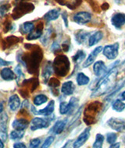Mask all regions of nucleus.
Segmentation results:
<instances>
[{"label": "nucleus", "instance_id": "obj_10", "mask_svg": "<svg viewBox=\"0 0 125 148\" xmlns=\"http://www.w3.org/2000/svg\"><path fill=\"white\" fill-rule=\"evenodd\" d=\"M92 15L88 12H79L74 16V21L78 24H85L91 21Z\"/></svg>", "mask_w": 125, "mask_h": 148}, {"label": "nucleus", "instance_id": "obj_28", "mask_svg": "<svg viewBox=\"0 0 125 148\" xmlns=\"http://www.w3.org/2000/svg\"><path fill=\"white\" fill-rule=\"evenodd\" d=\"M34 29H35V26L34 23L31 22H26L20 27V31L22 34L31 33Z\"/></svg>", "mask_w": 125, "mask_h": 148}, {"label": "nucleus", "instance_id": "obj_40", "mask_svg": "<svg viewBox=\"0 0 125 148\" xmlns=\"http://www.w3.org/2000/svg\"><path fill=\"white\" fill-rule=\"evenodd\" d=\"M9 10H10V5H8V4L0 6V16H5L6 13L9 11Z\"/></svg>", "mask_w": 125, "mask_h": 148}, {"label": "nucleus", "instance_id": "obj_44", "mask_svg": "<svg viewBox=\"0 0 125 148\" xmlns=\"http://www.w3.org/2000/svg\"><path fill=\"white\" fill-rule=\"evenodd\" d=\"M13 147L15 148H25L26 146L23 143H17L13 144Z\"/></svg>", "mask_w": 125, "mask_h": 148}, {"label": "nucleus", "instance_id": "obj_42", "mask_svg": "<svg viewBox=\"0 0 125 148\" xmlns=\"http://www.w3.org/2000/svg\"><path fill=\"white\" fill-rule=\"evenodd\" d=\"M15 72L18 74V79H21V77H24V74L23 73V72H22V70H21V66H20V65H18L16 67Z\"/></svg>", "mask_w": 125, "mask_h": 148}, {"label": "nucleus", "instance_id": "obj_46", "mask_svg": "<svg viewBox=\"0 0 125 148\" xmlns=\"http://www.w3.org/2000/svg\"><path fill=\"white\" fill-rule=\"evenodd\" d=\"M120 143H112L111 145L110 146V147L111 148H113V147H120Z\"/></svg>", "mask_w": 125, "mask_h": 148}, {"label": "nucleus", "instance_id": "obj_45", "mask_svg": "<svg viewBox=\"0 0 125 148\" xmlns=\"http://www.w3.org/2000/svg\"><path fill=\"white\" fill-rule=\"evenodd\" d=\"M62 16H63V19H64V23H65V25L67 27H68V22H67V14L66 13H64L62 14Z\"/></svg>", "mask_w": 125, "mask_h": 148}, {"label": "nucleus", "instance_id": "obj_24", "mask_svg": "<svg viewBox=\"0 0 125 148\" xmlns=\"http://www.w3.org/2000/svg\"><path fill=\"white\" fill-rule=\"evenodd\" d=\"M60 5H66L70 9L74 10L81 3V0H56Z\"/></svg>", "mask_w": 125, "mask_h": 148}, {"label": "nucleus", "instance_id": "obj_49", "mask_svg": "<svg viewBox=\"0 0 125 148\" xmlns=\"http://www.w3.org/2000/svg\"><path fill=\"white\" fill-rule=\"evenodd\" d=\"M3 147H4V144H3L2 140L0 139V148H3Z\"/></svg>", "mask_w": 125, "mask_h": 148}, {"label": "nucleus", "instance_id": "obj_23", "mask_svg": "<svg viewBox=\"0 0 125 148\" xmlns=\"http://www.w3.org/2000/svg\"><path fill=\"white\" fill-rule=\"evenodd\" d=\"M0 74H1V77L6 81H10L16 78L14 73L9 68H5V69H2Z\"/></svg>", "mask_w": 125, "mask_h": 148}, {"label": "nucleus", "instance_id": "obj_12", "mask_svg": "<svg viewBox=\"0 0 125 148\" xmlns=\"http://www.w3.org/2000/svg\"><path fill=\"white\" fill-rule=\"evenodd\" d=\"M111 23L117 29H120L125 24V14L118 13L113 16Z\"/></svg>", "mask_w": 125, "mask_h": 148}, {"label": "nucleus", "instance_id": "obj_5", "mask_svg": "<svg viewBox=\"0 0 125 148\" xmlns=\"http://www.w3.org/2000/svg\"><path fill=\"white\" fill-rule=\"evenodd\" d=\"M35 6L33 4L30 3H21L19 5L15 7L14 10H13V19H18V18L21 17L26 13H28L34 10Z\"/></svg>", "mask_w": 125, "mask_h": 148}, {"label": "nucleus", "instance_id": "obj_17", "mask_svg": "<svg viewBox=\"0 0 125 148\" xmlns=\"http://www.w3.org/2000/svg\"><path fill=\"white\" fill-rule=\"evenodd\" d=\"M66 125V120H59L58 122H56V124L53 125V127L52 128L51 133H53L56 135L60 134L65 129V126Z\"/></svg>", "mask_w": 125, "mask_h": 148}, {"label": "nucleus", "instance_id": "obj_27", "mask_svg": "<svg viewBox=\"0 0 125 148\" xmlns=\"http://www.w3.org/2000/svg\"><path fill=\"white\" fill-rule=\"evenodd\" d=\"M52 69H53V66H52L51 62H49L48 63L46 64V66L44 68L43 71H42V77H43L45 83H47L48 80H49V77L52 73Z\"/></svg>", "mask_w": 125, "mask_h": 148}, {"label": "nucleus", "instance_id": "obj_15", "mask_svg": "<svg viewBox=\"0 0 125 148\" xmlns=\"http://www.w3.org/2000/svg\"><path fill=\"white\" fill-rule=\"evenodd\" d=\"M29 122L25 119H18L14 120L12 123V126L15 130H24L28 128Z\"/></svg>", "mask_w": 125, "mask_h": 148}, {"label": "nucleus", "instance_id": "obj_13", "mask_svg": "<svg viewBox=\"0 0 125 148\" xmlns=\"http://www.w3.org/2000/svg\"><path fill=\"white\" fill-rule=\"evenodd\" d=\"M90 130H91V127H88L87 128V129H85L84 130V132L77 137L76 141L74 143L73 147L75 148L81 147V146L88 140V138H89L90 136Z\"/></svg>", "mask_w": 125, "mask_h": 148}, {"label": "nucleus", "instance_id": "obj_29", "mask_svg": "<svg viewBox=\"0 0 125 148\" xmlns=\"http://www.w3.org/2000/svg\"><path fill=\"white\" fill-rule=\"evenodd\" d=\"M90 81L89 77H87L85 74L83 73H79L77 76V84L79 86H83V85L88 84Z\"/></svg>", "mask_w": 125, "mask_h": 148}, {"label": "nucleus", "instance_id": "obj_39", "mask_svg": "<svg viewBox=\"0 0 125 148\" xmlns=\"http://www.w3.org/2000/svg\"><path fill=\"white\" fill-rule=\"evenodd\" d=\"M54 140H55V138L54 136H49V137L46 139L45 142H44L43 145L41 146V147L45 148V147H49V146L51 145L52 143H53Z\"/></svg>", "mask_w": 125, "mask_h": 148}, {"label": "nucleus", "instance_id": "obj_11", "mask_svg": "<svg viewBox=\"0 0 125 148\" xmlns=\"http://www.w3.org/2000/svg\"><path fill=\"white\" fill-rule=\"evenodd\" d=\"M110 69H107V67L105 66L104 62L102 61H98L94 64L93 66V71L95 75L97 77H101L104 76Z\"/></svg>", "mask_w": 125, "mask_h": 148}, {"label": "nucleus", "instance_id": "obj_47", "mask_svg": "<svg viewBox=\"0 0 125 148\" xmlns=\"http://www.w3.org/2000/svg\"><path fill=\"white\" fill-rule=\"evenodd\" d=\"M120 98L123 100V101H125V91H124L122 94H120Z\"/></svg>", "mask_w": 125, "mask_h": 148}, {"label": "nucleus", "instance_id": "obj_8", "mask_svg": "<svg viewBox=\"0 0 125 148\" xmlns=\"http://www.w3.org/2000/svg\"><path fill=\"white\" fill-rule=\"evenodd\" d=\"M52 119H43V118H35L31 121V130H37L40 129H44V128L49 127L50 125V122Z\"/></svg>", "mask_w": 125, "mask_h": 148}, {"label": "nucleus", "instance_id": "obj_20", "mask_svg": "<svg viewBox=\"0 0 125 148\" xmlns=\"http://www.w3.org/2000/svg\"><path fill=\"white\" fill-rule=\"evenodd\" d=\"M54 108H55V103H54V101H51L45 108L39 110L38 112H37V114L45 115V116H49V115H52V112H53Z\"/></svg>", "mask_w": 125, "mask_h": 148}, {"label": "nucleus", "instance_id": "obj_1", "mask_svg": "<svg viewBox=\"0 0 125 148\" xmlns=\"http://www.w3.org/2000/svg\"><path fill=\"white\" fill-rule=\"evenodd\" d=\"M118 73V68L117 66L113 67L109 71L101 77V79L97 82L96 87L92 93L91 97H95L106 94V92L112 90L114 87L115 79Z\"/></svg>", "mask_w": 125, "mask_h": 148}, {"label": "nucleus", "instance_id": "obj_7", "mask_svg": "<svg viewBox=\"0 0 125 148\" xmlns=\"http://www.w3.org/2000/svg\"><path fill=\"white\" fill-rule=\"evenodd\" d=\"M108 125L117 132H125V120L118 118H111L108 120Z\"/></svg>", "mask_w": 125, "mask_h": 148}, {"label": "nucleus", "instance_id": "obj_38", "mask_svg": "<svg viewBox=\"0 0 125 148\" xmlns=\"http://www.w3.org/2000/svg\"><path fill=\"white\" fill-rule=\"evenodd\" d=\"M60 83H59V79L56 78H51L49 81V86L51 87V89H57V87H59Z\"/></svg>", "mask_w": 125, "mask_h": 148}, {"label": "nucleus", "instance_id": "obj_18", "mask_svg": "<svg viewBox=\"0 0 125 148\" xmlns=\"http://www.w3.org/2000/svg\"><path fill=\"white\" fill-rule=\"evenodd\" d=\"M74 90H75V86L72 81L65 82L64 84L62 85L61 92L65 95H73Z\"/></svg>", "mask_w": 125, "mask_h": 148}, {"label": "nucleus", "instance_id": "obj_34", "mask_svg": "<svg viewBox=\"0 0 125 148\" xmlns=\"http://www.w3.org/2000/svg\"><path fill=\"white\" fill-rule=\"evenodd\" d=\"M103 142H104V136L102 135V134H97L96 135V138H95V143H93V147L94 148H101L102 147V144H103Z\"/></svg>", "mask_w": 125, "mask_h": 148}, {"label": "nucleus", "instance_id": "obj_30", "mask_svg": "<svg viewBox=\"0 0 125 148\" xmlns=\"http://www.w3.org/2000/svg\"><path fill=\"white\" fill-rule=\"evenodd\" d=\"M112 108L116 112H120L125 109V103L123 102L122 101H120V99L115 100L114 102L112 104Z\"/></svg>", "mask_w": 125, "mask_h": 148}, {"label": "nucleus", "instance_id": "obj_43", "mask_svg": "<svg viewBox=\"0 0 125 148\" xmlns=\"http://www.w3.org/2000/svg\"><path fill=\"white\" fill-rule=\"evenodd\" d=\"M10 64H12L11 62L5 61L4 59H2L1 58H0V65H1V66H9V65H10Z\"/></svg>", "mask_w": 125, "mask_h": 148}, {"label": "nucleus", "instance_id": "obj_2", "mask_svg": "<svg viewBox=\"0 0 125 148\" xmlns=\"http://www.w3.org/2000/svg\"><path fill=\"white\" fill-rule=\"evenodd\" d=\"M42 51L38 46H36L35 49L27 56H23V59L24 60L23 64L25 65L30 73H35V72H37L39 64L42 59Z\"/></svg>", "mask_w": 125, "mask_h": 148}, {"label": "nucleus", "instance_id": "obj_41", "mask_svg": "<svg viewBox=\"0 0 125 148\" xmlns=\"http://www.w3.org/2000/svg\"><path fill=\"white\" fill-rule=\"evenodd\" d=\"M41 143V140L38 139V138H35V139H33L30 141V147H38L39 144Z\"/></svg>", "mask_w": 125, "mask_h": 148}, {"label": "nucleus", "instance_id": "obj_4", "mask_svg": "<svg viewBox=\"0 0 125 148\" xmlns=\"http://www.w3.org/2000/svg\"><path fill=\"white\" fill-rule=\"evenodd\" d=\"M102 104L99 101H95L88 105L84 112V123L87 125H92L96 123V116L100 112Z\"/></svg>", "mask_w": 125, "mask_h": 148}, {"label": "nucleus", "instance_id": "obj_14", "mask_svg": "<svg viewBox=\"0 0 125 148\" xmlns=\"http://www.w3.org/2000/svg\"><path fill=\"white\" fill-rule=\"evenodd\" d=\"M102 51V46H99L97 48H95V49L90 53V55L88 56V59H86V61L84 62V64H83V67H84V68H87V67H88L89 66H91V65L94 62L95 59H96V57H97L98 55H99Z\"/></svg>", "mask_w": 125, "mask_h": 148}, {"label": "nucleus", "instance_id": "obj_35", "mask_svg": "<svg viewBox=\"0 0 125 148\" xmlns=\"http://www.w3.org/2000/svg\"><path fill=\"white\" fill-rule=\"evenodd\" d=\"M24 135V132L23 130H14L13 132H11L10 133V138L12 140H17L19 139H21Z\"/></svg>", "mask_w": 125, "mask_h": 148}, {"label": "nucleus", "instance_id": "obj_9", "mask_svg": "<svg viewBox=\"0 0 125 148\" xmlns=\"http://www.w3.org/2000/svg\"><path fill=\"white\" fill-rule=\"evenodd\" d=\"M77 103V99L76 97H72L69 103H66L65 101L60 103V105H59V112H60V114L65 115L66 113L70 112V111L75 107Z\"/></svg>", "mask_w": 125, "mask_h": 148}, {"label": "nucleus", "instance_id": "obj_32", "mask_svg": "<svg viewBox=\"0 0 125 148\" xmlns=\"http://www.w3.org/2000/svg\"><path fill=\"white\" fill-rule=\"evenodd\" d=\"M85 56H86L85 52L82 50H79V51H77V53L73 56V61L75 63H80L85 58Z\"/></svg>", "mask_w": 125, "mask_h": 148}, {"label": "nucleus", "instance_id": "obj_48", "mask_svg": "<svg viewBox=\"0 0 125 148\" xmlns=\"http://www.w3.org/2000/svg\"><path fill=\"white\" fill-rule=\"evenodd\" d=\"M3 105L2 103H0V113L3 112Z\"/></svg>", "mask_w": 125, "mask_h": 148}, {"label": "nucleus", "instance_id": "obj_3", "mask_svg": "<svg viewBox=\"0 0 125 148\" xmlns=\"http://www.w3.org/2000/svg\"><path fill=\"white\" fill-rule=\"evenodd\" d=\"M55 73L59 77H65L70 71L69 59L65 56H59L55 59L52 64Z\"/></svg>", "mask_w": 125, "mask_h": 148}, {"label": "nucleus", "instance_id": "obj_16", "mask_svg": "<svg viewBox=\"0 0 125 148\" xmlns=\"http://www.w3.org/2000/svg\"><path fill=\"white\" fill-rule=\"evenodd\" d=\"M42 30H43V23L41 22L40 23H38L35 30L34 29L33 31L29 34L27 38L28 40H35V39L39 38L42 34Z\"/></svg>", "mask_w": 125, "mask_h": 148}, {"label": "nucleus", "instance_id": "obj_21", "mask_svg": "<svg viewBox=\"0 0 125 148\" xmlns=\"http://www.w3.org/2000/svg\"><path fill=\"white\" fill-rule=\"evenodd\" d=\"M21 105V101L20 98L17 95H14L13 96H11L9 99V107L10 108L11 111H16L18 108L20 107Z\"/></svg>", "mask_w": 125, "mask_h": 148}, {"label": "nucleus", "instance_id": "obj_33", "mask_svg": "<svg viewBox=\"0 0 125 148\" xmlns=\"http://www.w3.org/2000/svg\"><path fill=\"white\" fill-rule=\"evenodd\" d=\"M48 101V97L44 95H39L34 98V104L37 106L42 105Z\"/></svg>", "mask_w": 125, "mask_h": 148}, {"label": "nucleus", "instance_id": "obj_25", "mask_svg": "<svg viewBox=\"0 0 125 148\" xmlns=\"http://www.w3.org/2000/svg\"><path fill=\"white\" fill-rule=\"evenodd\" d=\"M103 38V33L102 31H97L95 34H93L92 35H91L88 38V44L89 46H93L95 45H96L98 42H99L102 38Z\"/></svg>", "mask_w": 125, "mask_h": 148}, {"label": "nucleus", "instance_id": "obj_37", "mask_svg": "<svg viewBox=\"0 0 125 148\" xmlns=\"http://www.w3.org/2000/svg\"><path fill=\"white\" fill-rule=\"evenodd\" d=\"M117 139V135L115 133H109L106 134V140L110 144L115 143Z\"/></svg>", "mask_w": 125, "mask_h": 148}, {"label": "nucleus", "instance_id": "obj_31", "mask_svg": "<svg viewBox=\"0 0 125 148\" xmlns=\"http://www.w3.org/2000/svg\"><path fill=\"white\" fill-rule=\"evenodd\" d=\"M8 116L6 114H3L0 118V133H6L7 131Z\"/></svg>", "mask_w": 125, "mask_h": 148}, {"label": "nucleus", "instance_id": "obj_26", "mask_svg": "<svg viewBox=\"0 0 125 148\" xmlns=\"http://www.w3.org/2000/svg\"><path fill=\"white\" fill-rule=\"evenodd\" d=\"M90 33L86 32L84 31H80L76 34L75 35V39H76L77 42L80 45L84 44L85 41H87L88 38H89Z\"/></svg>", "mask_w": 125, "mask_h": 148}, {"label": "nucleus", "instance_id": "obj_6", "mask_svg": "<svg viewBox=\"0 0 125 148\" xmlns=\"http://www.w3.org/2000/svg\"><path fill=\"white\" fill-rule=\"evenodd\" d=\"M118 50H119V44L115 43L113 45L105 46L102 52L108 59L113 60L116 59L118 56Z\"/></svg>", "mask_w": 125, "mask_h": 148}, {"label": "nucleus", "instance_id": "obj_19", "mask_svg": "<svg viewBox=\"0 0 125 148\" xmlns=\"http://www.w3.org/2000/svg\"><path fill=\"white\" fill-rule=\"evenodd\" d=\"M124 85H125V79H122L120 81L118 82L117 84H116V86L113 87V89H112L111 93H110V95L106 97V101H110V100L112 99L113 97H114L115 95L117 94L118 92H119V90H120V89H121Z\"/></svg>", "mask_w": 125, "mask_h": 148}, {"label": "nucleus", "instance_id": "obj_22", "mask_svg": "<svg viewBox=\"0 0 125 148\" xmlns=\"http://www.w3.org/2000/svg\"><path fill=\"white\" fill-rule=\"evenodd\" d=\"M59 15H60V10L59 9H54V10H52L46 13V15L44 16V18L46 19V21L49 22V21H56V19H58Z\"/></svg>", "mask_w": 125, "mask_h": 148}, {"label": "nucleus", "instance_id": "obj_36", "mask_svg": "<svg viewBox=\"0 0 125 148\" xmlns=\"http://www.w3.org/2000/svg\"><path fill=\"white\" fill-rule=\"evenodd\" d=\"M20 41V39L17 38V37H14V36H10V37H8L6 39V47H9V46L13 45H15V44L18 43Z\"/></svg>", "mask_w": 125, "mask_h": 148}]
</instances>
